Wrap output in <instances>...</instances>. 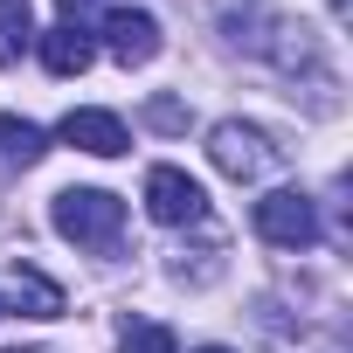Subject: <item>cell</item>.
<instances>
[{"label":"cell","mask_w":353,"mask_h":353,"mask_svg":"<svg viewBox=\"0 0 353 353\" xmlns=\"http://www.w3.org/2000/svg\"><path fill=\"white\" fill-rule=\"evenodd\" d=\"M56 236H70L77 250L111 256L118 236H125V201L104 194V188H63L56 194Z\"/></svg>","instance_id":"cell-1"},{"label":"cell","mask_w":353,"mask_h":353,"mask_svg":"<svg viewBox=\"0 0 353 353\" xmlns=\"http://www.w3.org/2000/svg\"><path fill=\"white\" fill-rule=\"evenodd\" d=\"M208 159L229 173V181H263V173L284 159V145H270V132L250 125V118H222L208 132Z\"/></svg>","instance_id":"cell-2"},{"label":"cell","mask_w":353,"mask_h":353,"mask_svg":"<svg viewBox=\"0 0 353 353\" xmlns=\"http://www.w3.org/2000/svg\"><path fill=\"white\" fill-rule=\"evenodd\" d=\"M250 222H256V236H263L270 250H312V243H319V208H312L305 188H270V194L250 208Z\"/></svg>","instance_id":"cell-3"},{"label":"cell","mask_w":353,"mask_h":353,"mask_svg":"<svg viewBox=\"0 0 353 353\" xmlns=\"http://www.w3.org/2000/svg\"><path fill=\"white\" fill-rule=\"evenodd\" d=\"M145 215H152L159 229H194V222L208 215V194H201L194 173H181V166H152V173H145Z\"/></svg>","instance_id":"cell-4"},{"label":"cell","mask_w":353,"mask_h":353,"mask_svg":"<svg viewBox=\"0 0 353 353\" xmlns=\"http://www.w3.org/2000/svg\"><path fill=\"white\" fill-rule=\"evenodd\" d=\"M104 49L125 63V70H139V63H152L159 56V21L152 14H139V8H118V14H104Z\"/></svg>","instance_id":"cell-5"},{"label":"cell","mask_w":353,"mask_h":353,"mask_svg":"<svg viewBox=\"0 0 353 353\" xmlns=\"http://www.w3.org/2000/svg\"><path fill=\"white\" fill-rule=\"evenodd\" d=\"M56 139L77 145V152H90V159H118V152H132V139H125V125H118L111 111H70V118L56 125Z\"/></svg>","instance_id":"cell-6"},{"label":"cell","mask_w":353,"mask_h":353,"mask_svg":"<svg viewBox=\"0 0 353 353\" xmlns=\"http://www.w3.org/2000/svg\"><path fill=\"white\" fill-rule=\"evenodd\" d=\"M42 42V63H49V77H83L90 63H97V42H90V28L83 21H56L49 35H35Z\"/></svg>","instance_id":"cell-7"},{"label":"cell","mask_w":353,"mask_h":353,"mask_svg":"<svg viewBox=\"0 0 353 353\" xmlns=\"http://www.w3.org/2000/svg\"><path fill=\"white\" fill-rule=\"evenodd\" d=\"M42 152H49V132H42V125H28V118H0V166H8V173L42 166Z\"/></svg>","instance_id":"cell-8"},{"label":"cell","mask_w":353,"mask_h":353,"mask_svg":"<svg viewBox=\"0 0 353 353\" xmlns=\"http://www.w3.org/2000/svg\"><path fill=\"white\" fill-rule=\"evenodd\" d=\"M8 284H14V298H28V312H35V319H56V312H63V291H56V284H49L35 263H21V256H14Z\"/></svg>","instance_id":"cell-9"},{"label":"cell","mask_w":353,"mask_h":353,"mask_svg":"<svg viewBox=\"0 0 353 353\" xmlns=\"http://www.w3.org/2000/svg\"><path fill=\"white\" fill-rule=\"evenodd\" d=\"M28 42H35V14H28V0H0V63H21Z\"/></svg>","instance_id":"cell-10"},{"label":"cell","mask_w":353,"mask_h":353,"mask_svg":"<svg viewBox=\"0 0 353 353\" xmlns=\"http://www.w3.org/2000/svg\"><path fill=\"white\" fill-rule=\"evenodd\" d=\"M118 353H181V339H173L159 319H132V325L118 332Z\"/></svg>","instance_id":"cell-11"},{"label":"cell","mask_w":353,"mask_h":353,"mask_svg":"<svg viewBox=\"0 0 353 353\" xmlns=\"http://www.w3.org/2000/svg\"><path fill=\"white\" fill-rule=\"evenodd\" d=\"M145 118H152L159 132H181V125H188V104H173V97H152V104H145Z\"/></svg>","instance_id":"cell-12"},{"label":"cell","mask_w":353,"mask_h":353,"mask_svg":"<svg viewBox=\"0 0 353 353\" xmlns=\"http://www.w3.org/2000/svg\"><path fill=\"white\" fill-rule=\"evenodd\" d=\"M201 353H229V346H201Z\"/></svg>","instance_id":"cell-13"},{"label":"cell","mask_w":353,"mask_h":353,"mask_svg":"<svg viewBox=\"0 0 353 353\" xmlns=\"http://www.w3.org/2000/svg\"><path fill=\"white\" fill-rule=\"evenodd\" d=\"M0 319H8V298H0Z\"/></svg>","instance_id":"cell-14"}]
</instances>
